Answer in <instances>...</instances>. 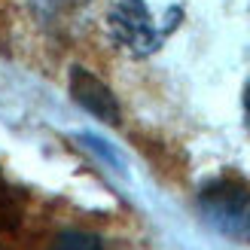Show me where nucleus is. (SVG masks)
I'll return each mask as SVG.
<instances>
[{"mask_svg": "<svg viewBox=\"0 0 250 250\" xmlns=\"http://www.w3.org/2000/svg\"><path fill=\"white\" fill-rule=\"evenodd\" d=\"M244 116H247V125H250V83L244 89Z\"/></svg>", "mask_w": 250, "mask_h": 250, "instance_id": "6", "label": "nucleus"}, {"mask_svg": "<svg viewBox=\"0 0 250 250\" xmlns=\"http://www.w3.org/2000/svg\"><path fill=\"white\" fill-rule=\"evenodd\" d=\"M180 19V6H171L165 16H156L146 0H113L107 9V34L125 55L146 58L171 37Z\"/></svg>", "mask_w": 250, "mask_h": 250, "instance_id": "1", "label": "nucleus"}, {"mask_svg": "<svg viewBox=\"0 0 250 250\" xmlns=\"http://www.w3.org/2000/svg\"><path fill=\"white\" fill-rule=\"evenodd\" d=\"M198 214L217 235L238 244H250V192L238 183L220 180L198 195Z\"/></svg>", "mask_w": 250, "mask_h": 250, "instance_id": "2", "label": "nucleus"}, {"mask_svg": "<svg viewBox=\"0 0 250 250\" xmlns=\"http://www.w3.org/2000/svg\"><path fill=\"white\" fill-rule=\"evenodd\" d=\"M52 250H104V244L98 235H89V232H64L55 238Z\"/></svg>", "mask_w": 250, "mask_h": 250, "instance_id": "4", "label": "nucleus"}, {"mask_svg": "<svg viewBox=\"0 0 250 250\" xmlns=\"http://www.w3.org/2000/svg\"><path fill=\"white\" fill-rule=\"evenodd\" d=\"M70 95H73V101H77L85 113H92L95 119H101L107 125H119L122 122V110H119L116 95L85 67H73L70 70Z\"/></svg>", "mask_w": 250, "mask_h": 250, "instance_id": "3", "label": "nucleus"}, {"mask_svg": "<svg viewBox=\"0 0 250 250\" xmlns=\"http://www.w3.org/2000/svg\"><path fill=\"white\" fill-rule=\"evenodd\" d=\"M80 141H83L85 146H89L92 153H98V156H101V159L107 162V165H113L116 171H122V165H125V162H122V156H119V153H116V149L110 146L107 141H101V137H95V134H83Z\"/></svg>", "mask_w": 250, "mask_h": 250, "instance_id": "5", "label": "nucleus"}]
</instances>
